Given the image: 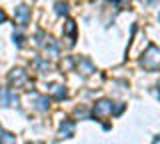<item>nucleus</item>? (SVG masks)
Here are the masks:
<instances>
[{
	"mask_svg": "<svg viewBox=\"0 0 160 144\" xmlns=\"http://www.w3.org/2000/svg\"><path fill=\"white\" fill-rule=\"evenodd\" d=\"M140 66L144 68V70L148 72H154L160 68V48L154 46V44H150V46L144 50L142 58H140Z\"/></svg>",
	"mask_w": 160,
	"mask_h": 144,
	"instance_id": "f257e3e1",
	"label": "nucleus"
},
{
	"mask_svg": "<svg viewBox=\"0 0 160 144\" xmlns=\"http://www.w3.org/2000/svg\"><path fill=\"white\" fill-rule=\"evenodd\" d=\"M114 112V104L106 100V98H102V100H98L96 104L92 106V112H90V116L92 118H106L110 114Z\"/></svg>",
	"mask_w": 160,
	"mask_h": 144,
	"instance_id": "f03ea898",
	"label": "nucleus"
},
{
	"mask_svg": "<svg viewBox=\"0 0 160 144\" xmlns=\"http://www.w3.org/2000/svg\"><path fill=\"white\" fill-rule=\"evenodd\" d=\"M8 82L12 84V86H24V84L28 82V72L24 70V68H14L12 72L8 74Z\"/></svg>",
	"mask_w": 160,
	"mask_h": 144,
	"instance_id": "7ed1b4c3",
	"label": "nucleus"
},
{
	"mask_svg": "<svg viewBox=\"0 0 160 144\" xmlns=\"http://www.w3.org/2000/svg\"><path fill=\"white\" fill-rule=\"evenodd\" d=\"M28 96H30L32 106L36 108L38 112H46V110H48V106H50L48 96H42V94H38V92H28Z\"/></svg>",
	"mask_w": 160,
	"mask_h": 144,
	"instance_id": "20e7f679",
	"label": "nucleus"
},
{
	"mask_svg": "<svg viewBox=\"0 0 160 144\" xmlns=\"http://www.w3.org/2000/svg\"><path fill=\"white\" fill-rule=\"evenodd\" d=\"M0 106H18V96L10 88H0Z\"/></svg>",
	"mask_w": 160,
	"mask_h": 144,
	"instance_id": "39448f33",
	"label": "nucleus"
},
{
	"mask_svg": "<svg viewBox=\"0 0 160 144\" xmlns=\"http://www.w3.org/2000/svg\"><path fill=\"white\" fill-rule=\"evenodd\" d=\"M72 62L76 64L78 72H82L84 76H90V74L94 72V64H92V60H90V58H86V56H76Z\"/></svg>",
	"mask_w": 160,
	"mask_h": 144,
	"instance_id": "423d86ee",
	"label": "nucleus"
},
{
	"mask_svg": "<svg viewBox=\"0 0 160 144\" xmlns=\"http://www.w3.org/2000/svg\"><path fill=\"white\" fill-rule=\"evenodd\" d=\"M30 16H32V12H30V8L26 4H20V6L14 8V18H16V22L20 26H26L30 22Z\"/></svg>",
	"mask_w": 160,
	"mask_h": 144,
	"instance_id": "0eeeda50",
	"label": "nucleus"
},
{
	"mask_svg": "<svg viewBox=\"0 0 160 144\" xmlns=\"http://www.w3.org/2000/svg\"><path fill=\"white\" fill-rule=\"evenodd\" d=\"M64 36H68V46H74V38H76V22L66 20L64 22Z\"/></svg>",
	"mask_w": 160,
	"mask_h": 144,
	"instance_id": "6e6552de",
	"label": "nucleus"
},
{
	"mask_svg": "<svg viewBox=\"0 0 160 144\" xmlns=\"http://www.w3.org/2000/svg\"><path fill=\"white\" fill-rule=\"evenodd\" d=\"M48 94L54 98V100H64L66 98V88L62 86V84H50L48 86Z\"/></svg>",
	"mask_w": 160,
	"mask_h": 144,
	"instance_id": "1a4fd4ad",
	"label": "nucleus"
},
{
	"mask_svg": "<svg viewBox=\"0 0 160 144\" xmlns=\"http://www.w3.org/2000/svg\"><path fill=\"white\" fill-rule=\"evenodd\" d=\"M42 48L50 54V56H56V54H58V44H56V40H54L52 36H46V38H44Z\"/></svg>",
	"mask_w": 160,
	"mask_h": 144,
	"instance_id": "9d476101",
	"label": "nucleus"
},
{
	"mask_svg": "<svg viewBox=\"0 0 160 144\" xmlns=\"http://www.w3.org/2000/svg\"><path fill=\"white\" fill-rule=\"evenodd\" d=\"M74 134V120H64L62 124H60V132H58V136H62V138H70Z\"/></svg>",
	"mask_w": 160,
	"mask_h": 144,
	"instance_id": "9b49d317",
	"label": "nucleus"
},
{
	"mask_svg": "<svg viewBox=\"0 0 160 144\" xmlns=\"http://www.w3.org/2000/svg\"><path fill=\"white\" fill-rule=\"evenodd\" d=\"M0 144H16V136L12 132L0 130Z\"/></svg>",
	"mask_w": 160,
	"mask_h": 144,
	"instance_id": "f8f14e48",
	"label": "nucleus"
},
{
	"mask_svg": "<svg viewBox=\"0 0 160 144\" xmlns=\"http://www.w3.org/2000/svg\"><path fill=\"white\" fill-rule=\"evenodd\" d=\"M54 12H56L58 16H64V14H68V4L64 2V0H60V2L54 4Z\"/></svg>",
	"mask_w": 160,
	"mask_h": 144,
	"instance_id": "ddd939ff",
	"label": "nucleus"
},
{
	"mask_svg": "<svg viewBox=\"0 0 160 144\" xmlns=\"http://www.w3.org/2000/svg\"><path fill=\"white\" fill-rule=\"evenodd\" d=\"M34 64H36L38 66V70L40 72H50V64H48V60H42V58H36V60H34Z\"/></svg>",
	"mask_w": 160,
	"mask_h": 144,
	"instance_id": "4468645a",
	"label": "nucleus"
},
{
	"mask_svg": "<svg viewBox=\"0 0 160 144\" xmlns=\"http://www.w3.org/2000/svg\"><path fill=\"white\" fill-rule=\"evenodd\" d=\"M12 38H14V44H16V46H22V44H24V36H22V34H16V32H14L12 34Z\"/></svg>",
	"mask_w": 160,
	"mask_h": 144,
	"instance_id": "2eb2a0df",
	"label": "nucleus"
},
{
	"mask_svg": "<svg viewBox=\"0 0 160 144\" xmlns=\"http://www.w3.org/2000/svg\"><path fill=\"white\" fill-rule=\"evenodd\" d=\"M4 20H6V14H4V10L0 8V22H4Z\"/></svg>",
	"mask_w": 160,
	"mask_h": 144,
	"instance_id": "dca6fc26",
	"label": "nucleus"
},
{
	"mask_svg": "<svg viewBox=\"0 0 160 144\" xmlns=\"http://www.w3.org/2000/svg\"><path fill=\"white\" fill-rule=\"evenodd\" d=\"M152 144H160V134H158L156 138H154V142H152Z\"/></svg>",
	"mask_w": 160,
	"mask_h": 144,
	"instance_id": "f3484780",
	"label": "nucleus"
},
{
	"mask_svg": "<svg viewBox=\"0 0 160 144\" xmlns=\"http://www.w3.org/2000/svg\"><path fill=\"white\" fill-rule=\"evenodd\" d=\"M26 144H44V142H26Z\"/></svg>",
	"mask_w": 160,
	"mask_h": 144,
	"instance_id": "a211bd4d",
	"label": "nucleus"
},
{
	"mask_svg": "<svg viewBox=\"0 0 160 144\" xmlns=\"http://www.w3.org/2000/svg\"><path fill=\"white\" fill-rule=\"evenodd\" d=\"M158 88H160V80H158Z\"/></svg>",
	"mask_w": 160,
	"mask_h": 144,
	"instance_id": "6ab92c4d",
	"label": "nucleus"
},
{
	"mask_svg": "<svg viewBox=\"0 0 160 144\" xmlns=\"http://www.w3.org/2000/svg\"><path fill=\"white\" fill-rule=\"evenodd\" d=\"M158 20H160V14H158Z\"/></svg>",
	"mask_w": 160,
	"mask_h": 144,
	"instance_id": "aec40b11",
	"label": "nucleus"
}]
</instances>
